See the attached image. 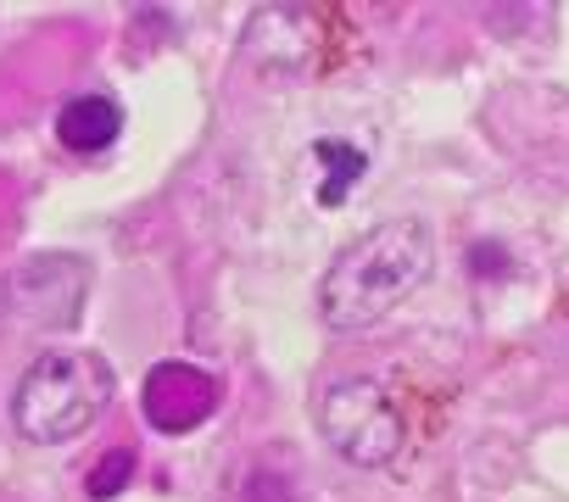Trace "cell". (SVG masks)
Instances as JSON below:
<instances>
[{"label":"cell","mask_w":569,"mask_h":502,"mask_svg":"<svg viewBox=\"0 0 569 502\" xmlns=\"http://www.w3.org/2000/svg\"><path fill=\"white\" fill-rule=\"evenodd\" d=\"M0 308H7V291H0Z\"/></svg>","instance_id":"obj_8"},{"label":"cell","mask_w":569,"mask_h":502,"mask_svg":"<svg viewBox=\"0 0 569 502\" xmlns=\"http://www.w3.org/2000/svg\"><path fill=\"white\" fill-rule=\"evenodd\" d=\"M313 413H319V430L330 435V446L363 469L391 463L402 446V413L380 380H336V385H325Z\"/></svg>","instance_id":"obj_3"},{"label":"cell","mask_w":569,"mask_h":502,"mask_svg":"<svg viewBox=\"0 0 569 502\" xmlns=\"http://www.w3.org/2000/svg\"><path fill=\"white\" fill-rule=\"evenodd\" d=\"M129 474H134V452L118 446V452H107V458L90 469V485H84V491H90L96 502H107V496H118V491L129 485Z\"/></svg>","instance_id":"obj_7"},{"label":"cell","mask_w":569,"mask_h":502,"mask_svg":"<svg viewBox=\"0 0 569 502\" xmlns=\"http://www.w3.org/2000/svg\"><path fill=\"white\" fill-rule=\"evenodd\" d=\"M112 402V369L101 352L84 347H51L29 363L12 396V424L34 446H57L84 435Z\"/></svg>","instance_id":"obj_2"},{"label":"cell","mask_w":569,"mask_h":502,"mask_svg":"<svg viewBox=\"0 0 569 502\" xmlns=\"http://www.w3.org/2000/svg\"><path fill=\"white\" fill-rule=\"evenodd\" d=\"M218 396H223L218 380L207 369H196V363H179V358L173 363H157L146 374V385H140V408H146L151 430H162V435H184L201 419H212Z\"/></svg>","instance_id":"obj_4"},{"label":"cell","mask_w":569,"mask_h":502,"mask_svg":"<svg viewBox=\"0 0 569 502\" xmlns=\"http://www.w3.org/2000/svg\"><path fill=\"white\" fill-rule=\"evenodd\" d=\"M313 157H319V162H325V173H330V179H325V190H319V201H325V207H336V201L347 195V184H358V179H363V168H369V162H363V151H358V145H347V140H319V145H313Z\"/></svg>","instance_id":"obj_6"},{"label":"cell","mask_w":569,"mask_h":502,"mask_svg":"<svg viewBox=\"0 0 569 502\" xmlns=\"http://www.w3.org/2000/svg\"><path fill=\"white\" fill-rule=\"evenodd\" d=\"M436 269V234L419 218H386L330 263L319 285V313L336 330H363L408 302Z\"/></svg>","instance_id":"obj_1"},{"label":"cell","mask_w":569,"mask_h":502,"mask_svg":"<svg viewBox=\"0 0 569 502\" xmlns=\"http://www.w3.org/2000/svg\"><path fill=\"white\" fill-rule=\"evenodd\" d=\"M123 134V107L112 96H73L62 112H57V140L79 157H96L107 151L112 140Z\"/></svg>","instance_id":"obj_5"}]
</instances>
